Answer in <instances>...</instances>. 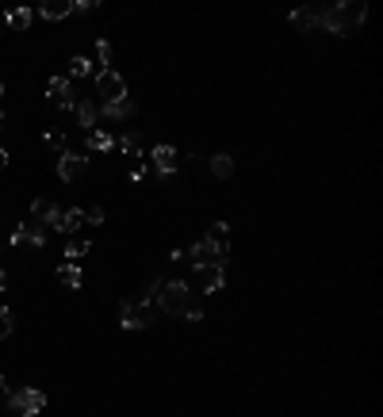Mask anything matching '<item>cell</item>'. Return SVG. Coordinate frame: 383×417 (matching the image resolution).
Returning a JSON list of instances; mask_svg holds the SVG:
<instances>
[{
	"label": "cell",
	"mask_w": 383,
	"mask_h": 417,
	"mask_svg": "<svg viewBox=\"0 0 383 417\" xmlns=\"http://www.w3.org/2000/svg\"><path fill=\"white\" fill-rule=\"evenodd\" d=\"M211 172H215L218 180H230L234 176V157L230 154H215L211 157Z\"/></svg>",
	"instance_id": "44dd1931"
},
{
	"label": "cell",
	"mask_w": 383,
	"mask_h": 417,
	"mask_svg": "<svg viewBox=\"0 0 383 417\" xmlns=\"http://www.w3.org/2000/svg\"><path fill=\"white\" fill-rule=\"evenodd\" d=\"M96 57H100V69H111V42L108 39L96 42Z\"/></svg>",
	"instance_id": "4316f807"
},
{
	"label": "cell",
	"mask_w": 383,
	"mask_h": 417,
	"mask_svg": "<svg viewBox=\"0 0 383 417\" xmlns=\"http://www.w3.org/2000/svg\"><path fill=\"white\" fill-rule=\"evenodd\" d=\"M46 96H50L62 111H73V107H77V96H73V89H69V77H50Z\"/></svg>",
	"instance_id": "9c48e42d"
},
{
	"label": "cell",
	"mask_w": 383,
	"mask_h": 417,
	"mask_svg": "<svg viewBox=\"0 0 383 417\" xmlns=\"http://www.w3.org/2000/svg\"><path fill=\"white\" fill-rule=\"evenodd\" d=\"M31 214H35V222H42V226H50L54 230V222H58V207L50 203V199H35L31 203Z\"/></svg>",
	"instance_id": "4fadbf2b"
},
{
	"label": "cell",
	"mask_w": 383,
	"mask_h": 417,
	"mask_svg": "<svg viewBox=\"0 0 383 417\" xmlns=\"http://www.w3.org/2000/svg\"><path fill=\"white\" fill-rule=\"evenodd\" d=\"M81 222H84L81 207H73V211H62V214H58L54 230H58V234H77V230H81Z\"/></svg>",
	"instance_id": "5bb4252c"
},
{
	"label": "cell",
	"mask_w": 383,
	"mask_h": 417,
	"mask_svg": "<svg viewBox=\"0 0 383 417\" xmlns=\"http://www.w3.org/2000/svg\"><path fill=\"white\" fill-rule=\"evenodd\" d=\"M192 268H211V264H223L226 261V245H215L207 237H200L196 245H192Z\"/></svg>",
	"instance_id": "8992f818"
},
{
	"label": "cell",
	"mask_w": 383,
	"mask_h": 417,
	"mask_svg": "<svg viewBox=\"0 0 383 417\" xmlns=\"http://www.w3.org/2000/svg\"><path fill=\"white\" fill-rule=\"evenodd\" d=\"M226 237H230V226H226V222H215V226L207 230V241H215V245H226Z\"/></svg>",
	"instance_id": "d4e9b609"
},
{
	"label": "cell",
	"mask_w": 383,
	"mask_h": 417,
	"mask_svg": "<svg viewBox=\"0 0 383 417\" xmlns=\"http://www.w3.org/2000/svg\"><path fill=\"white\" fill-rule=\"evenodd\" d=\"M88 149L92 154H108V149H115V138H111L108 131H96V127H92L88 131Z\"/></svg>",
	"instance_id": "ffe728a7"
},
{
	"label": "cell",
	"mask_w": 383,
	"mask_h": 417,
	"mask_svg": "<svg viewBox=\"0 0 383 417\" xmlns=\"http://www.w3.org/2000/svg\"><path fill=\"white\" fill-rule=\"evenodd\" d=\"M326 8H330V4H303V8H295V12H292V24L299 27V31H310V27H322Z\"/></svg>",
	"instance_id": "30bf717a"
},
{
	"label": "cell",
	"mask_w": 383,
	"mask_h": 417,
	"mask_svg": "<svg viewBox=\"0 0 383 417\" xmlns=\"http://www.w3.org/2000/svg\"><path fill=\"white\" fill-rule=\"evenodd\" d=\"M84 172H88V157H84V154H69V149H66V154L58 157V176L66 184H77Z\"/></svg>",
	"instance_id": "ba28073f"
},
{
	"label": "cell",
	"mask_w": 383,
	"mask_h": 417,
	"mask_svg": "<svg viewBox=\"0 0 383 417\" xmlns=\"http://www.w3.org/2000/svg\"><path fill=\"white\" fill-rule=\"evenodd\" d=\"M104 119H131L134 115V100L127 96V100H115V104H104Z\"/></svg>",
	"instance_id": "d6986e66"
},
{
	"label": "cell",
	"mask_w": 383,
	"mask_h": 417,
	"mask_svg": "<svg viewBox=\"0 0 383 417\" xmlns=\"http://www.w3.org/2000/svg\"><path fill=\"white\" fill-rule=\"evenodd\" d=\"M96 92L104 96V104H115V100L131 96V92H127V81L115 73V69H100V73H96Z\"/></svg>",
	"instance_id": "5b68a950"
},
{
	"label": "cell",
	"mask_w": 383,
	"mask_h": 417,
	"mask_svg": "<svg viewBox=\"0 0 383 417\" xmlns=\"http://www.w3.org/2000/svg\"><path fill=\"white\" fill-rule=\"evenodd\" d=\"M92 73H96V62L92 57H84V54L69 57V77H92Z\"/></svg>",
	"instance_id": "cb8c5ba5"
},
{
	"label": "cell",
	"mask_w": 383,
	"mask_h": 417,
	"mask_svg": "<svg viewBox=\"0 0 383 417\" xmlns=\"http://www.w3.org/2000/svg\"><path fill=\"white\" fill-rule=\"evenodd\" d=\"M119 146H123V154H127V157H134V161H138L142 149H146V138H142L138 131H131L127 138H119Z\"/></svg>",
	"instance_id": "7402d4cb"
},
{
	"label": "cell",
	"mask_w": 383,
	"mask_h": 417,
	"mask_svg": "<svg viewBox=\"0 0 383 417\" xmlns=\"http://www.w3.org/2000/svg\"><path fill=\"white\" fill-rule=\"evenodd\" d=\"M368 16V4L364 0H342V4H330L326 8V19H322V31L330 35H357L360 24Z\"/></svg>",
	"instance_id": "6da1fadb"
},
{
	"label": "cell",
	"mask_w": 383,
	"mask_h": 417,
	"mask_svg": "<svg viewBox=\"0 0 383 417\" xmlns=\"http://www.w3.org/2000/svg\"><path fill=\"white\" fill-rule=\"evenodd\" d=\"M8 409L16 417H35V414H42L46 409V394L39 391V387H24V391H16L8 398Z\"/></svg>",
	"instance_id": "277c9868"
},
{
	"label": "cell",
	"mask_w": 383,
	"mask_h": 417,
	"mask_svg": "<svg viewBox=\"0 0 383 417\" xmlns=\"http://www.w3.org/2000/svg\"><path fill=\"white\" fill-rule=\"evenodd\" d=\"M0 100H4V84H0Z\"/></svg>",
	"instance_id": "d6a6232c"
},
{
	"label": "cell",
	"mask_w": 383,
	"mask_h": 417,
	"mask_svg": "<svg viewBox=\"0 0 383 417\" xmlns=\"http://www.w3.org/2000/svg\"><path fill=\"white\" fill-rule=\"evenodd\" d=\"M88 253H92V241H88V237H69V241H66V261H69V264L84 261Z\"/></svg>",
	"instance_id": "2e32d148"
},
{
	"label": "cell",
	"mask_w": 383,
	"mask_h": 417,
	"mask_svg": "<svg viewBox=\"0 0 383 417\" xmlns=\"http://www.w3.org/2000/svg\"><path fill=\"white\" fill-rule=\"evenodd\" d=\"M58 284L62 287H81L84 284V272H81V264H58Z\"/></svg>",
	"instance_id": "ac0fdd59"
},
{
	"label": "cell",
	"mask_w": 383,
	"mask_h": 417,
	"mask_svg": "<svg viewBox=\"0 0 383 417\" xmlns=\"http://www.w3.org/2000/svg\"><path fill=\"white\" fill-rule=\"evenodd\" d=\"M42 138H46V146H54V149H62V154H66V131H58V127H50V131L42 134Z\"/></svg>",
	"instance_id": "484cf974"
},
{
	"label": "cell",
	"mask_w": 383,
	"mask_h": 417,
	"mask_svg": "<svg viewBox=\"0 0 383 417\" xmlns=\"http://www.w3.org/2000/svg\"><path fill=\"white\" fill-rule=\"evenodd\" d=\"M119 326L123 329H146L153 326V306L146 303V299H123V306H119Z\"/></svg>",
	"instance_id": "3957f363"
},
{
	"label": "cell",
	"mask_w": 383,
	"mask_h": 417,
	"mask_svg": "<svg viewBox=\"0 0 383 417\" xmlns=\"http://www.w3.org/2000/svg\"><path fill=\"white\" fill-rule=\"evenodd\" d=\"M12 245H16V249H24V245L42 249V245H46V226H42V222H35V219L19 222L16 234H12Z\"/></svg>",
	"instance_id": "52a82bcc"
},
{
	"label": "cell",
	"mask_w": 383,
	"mask_h": 417,
	"mask_svg": "<svg viewBox=\"0 0 383 417\" xmlns=\"http://www.w3.org/2000/svg\"><path fill=\"white\" fill-rule=\"evenodd\" d=\"M196 279H200L203 295H211L226 284V272H223V264H211V268H196Z\"/></svg>",
	"instance_id": "7c38bea8"
},
{
	"label": "cell",
	"mask_w": 383,
	"mask_h": 417,
	"mask_svg": "<svg viewBox=\"0 0 383 417\" xmlns=\"http://www.w3.org/2000/svg\"><path fill=\"white\" fill-rule=\"evenodd\" d=\"M73 115H77V123H81L84 131H92V127H96V115H100V107L92 104V100H77Z\"/></svg>",
	"instance_id": "9a60e30c"
},
{
	"label": "cell",
	"mask_w": 383,
	"mask_h": 417,
	"mask_svg": "<svg viewBox=\"0 0 383 417\" xmlns=\"http://www.w3.org/2000/svg\"><path fill=\"white\" fill-rule=\"evenodd\" d=\"M0 131H4V115H0Z\"/></svg>",
	"instance_id": "1f68e13d"
},
{
	"label": "cell",
	"mask_w": 383,
	"mask_h": 417,
	"mask_svg": "<svg viewBox=\"0 0 383 417\" xmlns=\"http://www.w3.org/2000/svg\"><path fill=\"white\" fill-rule=\"evenodd\" d=\"M158 306L169 318H184V311L192 306V287L184 279H165V287L158 291Z\"/></svg>",
	"instance_id": "7a4b0ae2"
},
{
	"label": "cell",
	"mask_w": 383,
	"mask_h": 417,
	"mask_svg": "<svg viewBox=\"0 0 383 417\" xmlns=\"http://www.w3.org/2000/svg\"><path fill=\"white\" fill-rule=\"evenodd\" d=\"M8 337H12V311L0 306V341H8Z\"/></svg>",
	"instance_id": "83f0119b"
},
{
	"label": "cell",
	"mask_w": 383,
	"mask_h": 417,
	"mask_svg": "<svg viewBox=\"0 0 383 417\" xmlns=\"http://www.w3.org/2000/svg\"><path fill=\"white\" fill-rule=\"evenodd\" d=\"M84 214V222H92V226H100V222H104V211H100V207H88V211H81Z\"/></svg>",
	"instance_id": "f1b7e54d"
},
{
	"label": "cell",
	"mask_w": 383,
	"mask_h": 417,
	"mask_svg": "<svg viewBox=\"0 0 383 417\" xmlns=\"http://www.w3.org/2000/svg\"><path fill=\"white\" fill-rule=\"evenodd\" d=\"M4 19H8L12 31H27V27H31V8H27V4H24V8H8V16H4Z\"/></svg>",
	"instance_id": "603a6c76"
},
{
	"label": "cell",
	"mask_w": 383,
	"mask_h": 417,
	"mask_svg": "<svg viewBox=\"0 0 383 417\" xmlns=\"http://www.w3.org/2000/svg\"><path fill=\"white\" fill-rule=\"evenodd\" d=\"M4 287H8V276H4V268H0V291H4Z\"/></svg>",
	"instance_id": "4dcf8cb0"
},
{
	"label": "cell",
	"mask_w": 383,
	"mask_h": 417,
	"mask_svg": "<svg viewBox=\"0 0 383 417\" xmlns=\"http://www.w3.org/2000/svg\"><path fill=\"white\" fill-rule=\"evenodd\" d=\"M39 12H42L46 19H66L69 12H73V0H42Z\"/></svg>",
	"instance_id": "e0dca14e"
},
{
	"label": "cell",
	"mask_w": 383,
	"mask_h": 417,
	"mask_svg": "<svg viewBox=\"0 0 383 417\" xmlns=\"http://www.w3.org/2000/svg\"><path fill=\"white\" fill-rule=\"evenodd\" d=\"M0 169H8V149L0 146Z\"/></svg>",
	"instance_id": "f546056e"
},
{
	"label": "cell",
	"mask_w": 383,
	"mask_h": 417,
	"mask_svg": "<svg viewBox=\"0 0 383 417\" xmlns=\"http://www.w3.org/2000/svg\"><path fill=\"white\" fill-rule=\"evenodd\" d=\"M150 161H153V169L161 172V180H169V176L176 172V165H180V157H176V149H173V146H153Z\"/></svg>",
	"instance_id": "8fae6325"
}]
</instances>
